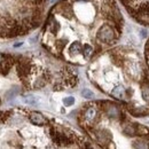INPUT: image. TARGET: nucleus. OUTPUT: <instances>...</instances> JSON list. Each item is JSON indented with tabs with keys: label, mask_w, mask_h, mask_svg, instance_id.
Instances as JSON below:
<instances>
[{
	"label": "nucleus",
	"mask_w": 149,
	"mask_h": 149,
	"mask_svg": "<svg viewBox=\"0 0 149 149\" xmlns=\"http://www.w3.org/2000/svg\"><path fill=\"white\" fill-rule=\"evenodd\" d=\"M146 36H147L146 30H141V37H146Z\"/></svg>",
	"instance_id": "obj_19"
},
{
	"label": "nucleus",
	"mask_w": 149,
	"mask_h": 149,
	"mask_svg": "<svg viewBox=\"0 0 149 149\" xmlns=\"http://www.w3.org/2000/svg\"><path fill=\"white\" fill-rule=\"evenodd\" d=\"M96 37L101 42L110 44L116 39V31L110 24H102L97 30Z\"/></svg>",
	"instance_id": "obj_1"
},
{
	"label": "nucleus",
	"mask_w": 149,
	"mask_h": 149,
	"mask_svg": "<svg viewBox=\"0 0 149 149\" xmlns=\"http://www.w3.org/2000/svg\"><path fill=\"white\" fill-rule=\"evenodd\" d=\"M95 134H96L97 141L101 142V143H108V141L111 139L110 133L107 130H99L95 132Z\"/></svg>",
	"instance_id": "obj_6"
},
{
	"label": "nucleus",
	"mask_w": 149,
	"mask_h": 149,
	"mask_svg": "<svg viewBox=\"0 0 149 149\" xmlns=\"http://www.w3.org/2000/svg\"><path fill=\"white\" fill-rule=\"evenodd\" d=\"M23 101H24L26 104H29V106H36L38 103L37 99H36L35 96H32V95L24 96V97H23Z\"/></svg>",
	"instance_id": "obj_12"
},
{
	"label": "nucleus",
	"mask_w": 149,
	"mask_h": 149,
	"mask_svg": "<svg viewBox=\"0 0 149 149\" xmlns=\"http://www.w3.org/2000/svg\"><path fill=\"white\" fill-rule=\"evenodd\" d=\"M1 60H2V58H1V56H0V62H1Z\"/></svg>",
	"instance_id": "obj_21"
},
{
	"label": "nucleus",
	"mask_w": 149,
	"mask_h": 149,
	"mask_svg": "<svg viewBox=\"0 0 149 149\" xmlns=\"http://www.w3.org/2000/svg\"><path fill=\"white\" fill-rule=\"evenodd\" d=\"M141 94H142L143 100H145L147 103H149V85H145V86L142 87Z\"/></svg>",
	"instance_id": "obj_15"
},
{
	"label": "nucleus",
	"mask_w": 149,
	"mask_h": 149,
	"mask_svg": "<svg viewBox=\"0 0 149 149\" xmlns=\"http://www.w3.org/2000/svg\"><path fill=\"white\" fill-rule=\"evenodd\" d=\"M104 104H106V107H103V109H104L106 115H107L109 118H115V119H117V118H119V117L122 116L120 110H119V108H118L117 106L111 104V103H109V102H104Z\"/></svg>",
	"instance_id": "obj_3"
},
{
	"label": "nucleus",
	"mask_w": 149,
	"mask_h": 149,
	"mask_svg": "<svg viewBox=\"0 0 149 149\" xmlns=\"http://www.w3.org/2000/svg\"><path fill=\"white\" fill-rule=\"evenodd\" d=\"M123 133L129 135V136H133V135H136V127H135V124H126L124 125L123 127Z\"/></svg>",
	"instance_id": "obj_9"
},
{
	"label": "nucleus",
	"mask_w": 149,
	"mask_h": 149,
	"mask_svg": "<svg viewBox=\"0 0 149 149\" xmlns=\"http://www.w3.org/2000/svg\"><path fill=\"white\" fill-rule=\"evenodd\" d=\"M97 116H99V111H97V109L94 108V107H88V108H86L84 113H83L84 120H85L87 124H91V125L95 123V120L97 119Z\"/></svg>",
	"instance_id": "obj_2"
},
{
	"label": "nucleus",
	"mask_w": 149,
	"mask_h": 149,
	"mask_svg": "<svg viewBox=\"0 0 149 149\" xmlns=\"http://www.w3.org/2000/svg\"><path fill=\"white\" fill-rule=\"evenodd\" d=\"M76 1H88V0H76Z\"/></svg>",
	"instance_id": "obj_20"
},
{
	"label": "nucleus",
	"mask_w": 149,
	"mask_h": 149,
	"mask_svg": "<svg viewBox=\"0 0 149 149\" xmlns=\"http://www.w3.org/2000/svg\"><path fill=\"white\" fill-rule=\"evenodd\" d=\"M0 103H1V101H0Z\"/></svg>",
	"instance_id": "obj_22"
},
{
	"label": "nucleus",
	"mask_w": 149,
	"mask_h": 149,
	"mask_svg": "<svg viewBox=\"0 0 149 149\" xmlns=\"http://www.w3.org/2000/svg\"><path fill=\"white\" fill-rule=\"evenodd\" d=\"M80 94H81V96L85 97V99H92V97H94V93L90 88H84V90H81Z\"/></svg>",
	"instance_id": "obj_16"
},
{
	"label": "nucleus",
	"mask_w": 149,
	"mask_h": 149,
	"mask_svg": "<svg viewBox=\"0 0 149 149\" xmlns=\"http://www.w3.org/2000/svg\"><path fill=\"white\" fill-rule=\"evenodd\" d=\"M83 54H84V56L86 58H88L90 56L93 54V47L91 45H88V44L84 45V47H83Z\"/></svg>",
	"instance_id": "obj_11"
},
{
	"label": "nucleus",
	"mask_w": 149,
	"mask_h": 149,
	"mask_svg": "<svg viewBox=\"0 0 149 149\" xmlns=\"http://www.w3.org/2000/svg\"><path fill=\"white\" fill-rule=\"evenodd\" d=\"M69 53H70V55L72 56H76L78 55V54H80V53H83V46H81V44L78 42V41L72 42L70 45V47H69Z\"/></svg>",
	"instance_id": "obj_7"
},
{
	"label": "nucleus",
	"mask_w": 149,
	"mask_h": 149,
	"mask_svg": "<svg viewBox=\"0 0 149 149\" xmlns=\"http://www.w3.org/2000/svg\"><path fill=\"white\" fill-rule=\"evenodd\" d=\"M48 28H49V31H51L53 35H56V32L60 30V24L56 22L55 19H53L52 23L48 25Z\"/></svg>",
	"instance_id": "obj_13"
},
{
	"label": "nucleus",
	"mask_w": 149,
	"mask_h": 149,
	"mask_svg": "<svg viewBox=\"0 0 149 149\" xmlns=\"http://www.w3.org/2000/svg\"><path fill=\"white\" fill-rule=\"evenodd\" d=\"M29 119H30V122H31L32 124L39 125V126H42V125L47 124V119H46V117H45L44 115H41L40 112H37V111L31 112L30 116H29Z\"/></svg>",
	"instance_id": "obj_4"
},
{
	"label": "nucleus",
	"mask_w": 149,
	"mask_h": 149,
	"mask_svg": "<svg viewBox=\"0 0 149 149\" xmlns=\"http://www.w3.org/2000/svg\"><path fill=\"white\" fill-rule=\"evenodd\" d=\"M63 103H64L65 107H70V106H72V104L74 103V97H72V96L64 97V99H63Z\"/></svg>",
	"instance_id": "obj_17"
},
{
	"label": "nucleus",
	"mask_w": 149,
	"mask_h": 149,
	"mask_svg": "<svg viewBox=\"0 0 149 149\" xmlns=\"http://www.w3.org/2000/svg\"><path fill=\"white\" fill-rule=\"evenodd\" d=\"M46 81H47V77L46 76H41V77H39L37 80L35 81L33 87L35 88H41V87H44L46 85Z\"/></svg>",
	"instance_id": "obj_10"
},
{
	"label": "nucleus",
	"mask_w": 149,
	"mask_h": 149,
	"mask_svg": "<svg viewBox=\"0 0 149 149\" xmlns=\"http://www.w3.org/2000/svg\"><path fill=\"white\" fill-rule=\"evenodd\" d=\"M19 90L17 87H14V88H10L7 93H6V99L7 100H9V99H13V97H15L17 94H19Z\"/></svg>",
	"instance_id": "obj_14"
},
{
	"label": "nucleus",
	"mask_w": 149,
	"mask_h": 149,
	"mask_svg": "<svg viewBox=\"0 0 149 149\" xmlns=\"http://www.w3.org/2000/svg\"><path fill=\"white\" fill-rule=\"evenodd\" d=\"M130 112L133 116H138V117L146 116L149 115V107H138L134 109H130Z\"/></svg>",
	"instance_id": "obj_8"
},
{
	"label": "nucleus",
	"mask_w": 149,
	"mask_h": 149,
	"mask_svg": "<svg viewBox=\"0 0 149 149\" xmlns=\"http://www.w3.org/2000/svg\"><path fill=\"white\" fill-rule=\"evenodd\" d=\"M8 113H9V112H3V111L0 112V123H2L3 120H6V118L8 117V116H7Z\"/></svg>",
	"instance_id": "obj_18"
},
{
	"label": "nucleus",
	"mask_w": 149,
	"mask_h": 149,
	"mask_svg": "<svg viewBox=\"0 0 149 149\" xmlns=\"http://www.w3.org/2000/svg\"><path fill=\"white\" fill-rule=\"evenodd\" d=\"M111 95L115 99L120 100V101H124V100L127 97V96H126V92H125V88H124L122 85H118V86H116L115 88H112Z\"/></svg>",
	"instance_id": "obj_5"
}]
</instances>
